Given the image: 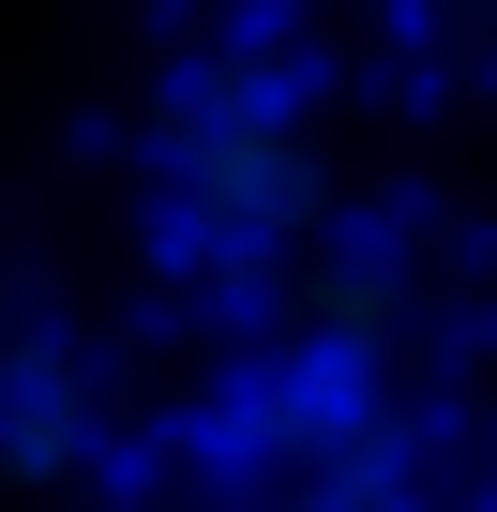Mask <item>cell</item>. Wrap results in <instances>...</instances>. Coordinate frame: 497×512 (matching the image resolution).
Instances as JSON below:
<instances>
[{"label":"cell","instance_id":"cell-1","mask_svg":"<svg viewBox=\"0 0 497 512\" xmlns=\"http://www.w3.org/2000/svg\"><path fill=\"white\" fill-rule=\"evenodd\" d=\"M166 196L181 226L226 256V272H272V256H317L332 241V136L287 76L257 61H211L181 91V136H166Z\"/></svg>","mask_w":497,"mask_h":512}]
</instances>
